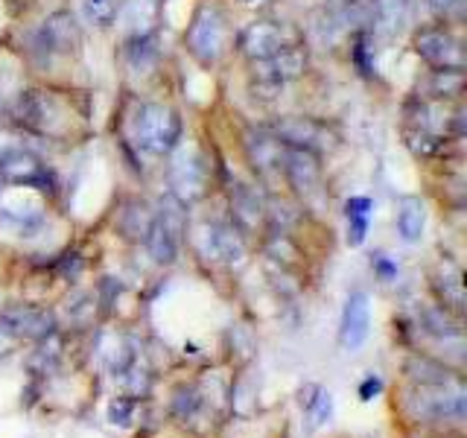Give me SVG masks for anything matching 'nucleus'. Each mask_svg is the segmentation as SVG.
Returning <instances> with one entry per match:
<instances>
[{"instance_id":"12","label":"nucleus","mask_w":467,"mask_h":438,"mask_svg":"<svg viewBox=\"0 0 467 438\" xmlns=\"http://www.w3.org/2000/svg\"><path fill=\"white\" fill-rule=\"evenodd\" d=\"M56 328L50 313L38 310V307H9L0 313V330L9 336H26V339H44Z\"/></svg>"},{"instance_id":"9","label":"nucleus","mask_w":467,"mask_h":438,"mask_svg":"<svg viewBox=\"0 0 467 438\" xmlns=\"http://www.w3.org/2000/svg\"><path fill=\"white\" fill-rule=\"evenodd\" d=\"M284 152L286 146L272 135L269 129H252L245 135V155L252 170L260 175L263 182H272L284 172Z\"/></svg>"},{"instance_id":"7","label":"nucleus","mask_w":467,"mask_h":438,"mask_svg":"<svg viewBox=\"0 0 467 438\" xmlns=\"http://www.w3.org/2000/svg\"><path fill=\"white\" fill-rule=\"evenodd\" d=\"M286 44H296V41H292L289 29L277 21H252L237 38V47L248 62H263V58L284 50Z\"/></svg>"},{"instance_id":"29","label":"nucleus","mask_w":467,"mask_h":438,"mask_svg":"<svg viewBox=\"0 0 467 438\" xmlns=\"http://www.w3.org/2000/svg\"><path fill=\"white\" fill-rule=\"evenodd\" d=\"M371 263H374V269L379 272V277H383V281H391V277L398 275V266H394V263L386 255H374Z\"/></svg>"},{"instance_id":"13","label":"nucleus","mask_w":467,"mask_h":438,"mask_svg":"<svg viewBox=\"0 0 467 438\" xmlns=\"http://www.w3.org/2000/svg\"><path fill=\"white\" fill-rule=\"evenodd\" d=\"M199 240H202L204 257H216V260H225V263H240L245 257V243L234 225L211 223V225H204Z\"/></svg>"},{"instance_id":"17","label":"nucleus","mask_w":467,"mask_h":438,"mask_svg":"<svg viewBox=\"0 0 467 438\" xmlns=\"http://www.w3.org/2000/svg\"><path fill=\"white\" fill-rule=\"evenodd\" d=\"M420 88L430 99H459L464 94V68H435Z\"/></svg>"},{"instance_id":"25","label":"nucleus","mask_w":467,"mask_h":438,"mask_svg":"<svg viewBox=\"0 0 467 438\" xmlns=\"http://www.w3.org/2000/svg\"><path fill=\"white\" fill-rule=\"evenodd\" d=\"M199 406H202V398H199L196 389H179V398H175V415L193 418Z\"/></svg>"},{"instance_id":"10","label":"nucleus","mask_w":467,"mask_h":438,"mask_svg":"<svg viewBox=\"0 0 467 438\" xmlns=\"http://www.w3.org/2000/svg\"><path fill=\"white\" fill-rule=\"evenodd\" d=\"M170 184H172V196L182 204H190L204 196V184H208V167L199 152H182L175 158L172 172H170Z\"/></svg>"},{"instance_id":"20","label":"nucleus","mask_w":467,"mask_h":438,"mask_svg":"<svg viewBox=\"0 0 467 438\" xmlns=\"http://www.w3.org/2000/svg\"><path fill=\"white\" fill-rule=\"evenodd\" d=\"M152 216L155 214L146 208L143 202H129L123 216H120V231L129 240H143L146 231H150V225H152Z\"/></svg>"},{"instance_id":"22","label":"nucleus","mask_w":467,"mask_h":438,"mask_svg":"<svg viewBox=\"0 0 467 438\" xmlns=\"http://www.w3.org/2000/svg\"><path fill=\"white\" fill-rule=\"evenodd\" d=\"M406 143L412 146L418 155H441L447 141L441 135H430V131H420V129H406Z\"/></svg>"},{"instance_id":"26","label":"nucleus","mask_w":467,"mask_h":438,"mask_svg":"<svg viewBox=\"0 0 467 438\" xmlns=\"http://www.w3.org/2000/svg\"><path fill=\"white\" fill-rule=\"evenodd\" d=\"M306 412L313 415V427H318V423H325L327 418H330V412H333V403H330V394L321 389L318 391V398L313 401V406L306 409Z\"/></svg>"},{"instance_id":"11","label":"nucleus","mask_w":467,"mask_h":438,"mask_svg":"<svg viewBox=\"0 0 467 438\" xmlns=\"http://www.w3.org/2000/svg\"><path fill=\"white\" fill-rule=\"evenodd\" d=\"M368 330H371V301H368V292L357 289V292H350L345 313H342V330H339L342 348L357 350L368 339Z\"/></svg>"},{"instance_id":"16","label":"nucleus","mask_w":467,"mask_h":438,"mask_svg":"<svg viewBox=\"0 0 467 438\" xmlns=\"http://www.w3.org/2000/svg\"><path fill=\"white\" fill-rule=\"evenodd\" d=\"M231 211H234V223L243 231H252L266 216V204H263V199L248 184H237L231 190Z\"/></svg>"},{"instance_id":"27","label":"nucleus","mask_w":467,"mask_h":438,"mask_svg":"<svg viewBox=\"0 0 467 438\" xmlns=\"http://www.w3.org/2000/svg\"><path fill=\"white\" fill-rule=\"evenodd\" d=\"M430 6L441 15V18H462L467 0H430Z\"/></svg>"},{"instance_id":"33","label":"nucleus","mask_w":467,"mask_h":438,"mask_svg":"<svg viewBox=\"0 0 467 438\" xmlns=\"http://www.w3.org/2000/svg\"><path fill=\"white\" fill-rule=\"evenodd\" d=\"M243 4H252V0H243Z\"/></svg>"},{"instance_id":"1","label":"nucleus","mask_w":467,"mask_h":438,"mask_svg":"<svg viewBox=\"0 0 467 438\" xmlns=\"http://www.w3.org/2000/svg\"><path fill=\"white\" fill-rule=\"evenodd\" d=\"M131 129H135V143L150 155H170L182 143V117L161 102H143Z\"/></svg>"},{"instance_id":"32","label":"nucleus","mask_w":467,"mask_h":438,"mask_svg":"<svg viewBox=\"0 0 467 438\" xmlns=\"http://www.w3.org/2000/svg\"><path fill=\"white\" fill-rule=\"evenodd\" d=\"M12 342H15V336H9L6 330H0V357H6L9 350H12Z\"/></svg>"},{"instance_id":"8","label":"nucleus","mask_w":467,"mask_h":438,"mask_svg":"<svg viewBox=\"0 0 467 438\" xmlns=\"http://www.w3.org/2000/svg\"><path fill=\"white\" fill-rule=\"evenodd\" d=\"M284 175L289 187L310 204L321 199V164L316 152L298 150V146H286L284 152Z\"/></svg>"},{"instance_id":"19","label":"nucleus","mask_w":467,"mask_h":438,"mask_svg":"<svg viewBox=\"0 0 467 438\" xmlns=\"http://www.w3.org/2000/svg\"><path fill=\"white\" fill-rule=\"evenodd\" d=\"M345 216H348V243L350 245H362L365 234H368V219H371V199L354 196L345 204Z\"/></svg>"},{"instance_id":"4","label":"nucleus","mask_w":467,"mask_h":438,"mask_svg":"<svg viewBox=\"0 0 467 438\" xmlns=\"http://www.w3.org/2000/svg\"><path fill=\"white\" fill-rule=\"evenodd\" d=\"M269 131L277 135L284 146H298V150L316 155L336 146V131L316 117H281Z\"/></svg>"},{"instance_id":"18","label":"nucleus","mask_w":467,"mask_h":438,"mask_svg":"<svg viewBox=\"0 0 467 438\" xmlns=\"http://www.w3.org/2000/svg\"><path fill=\"white\" fill-rule=\"evenodd\" d=\"M423 223H427V211L418 196H403L398 202V234L403 243H418L423 237Z\"/></svg>"},{"instance_id":"3","label":"nucleus","mask_w":467,"mask_h":438,"mask_svg":"<svg viewBox=\"0 0 467 438\" xmlns=\"http://www.w3.org/2000/svg\"><path fill=\"white\" fill-rule=\"evenodd\" d=\"M225 38H228V26H225V15L213 9V6H202L193 21L187 26V50L193 53L196 62L202 65H216L219 56L225 50Z\"/></svg>"},{"instance_id":"2","label":"nucleus","mask_w":467,"mask_h":438,"mask_svg":"<svg viewBox=\"0 0 467 438\" xmlns=\"http://www.w3.org/2000/svg\"><path fill=\"white\" fill-rule=\"evenodd\" d=\"M306 73V50L301 44H286L284 50L252 62V94L257 99H275L284 91V85L301 79Z\"/></svg>"},{"instance_id":"6","label":"nucleus","mask_w":467,"mask_h":438,"mask_svg":"<svg viewBox=\"0 0 467 438\" xmlns=\"http://www.w3.org/2000/svg\"><path fill=\"white\" fill-rule=\"evenodd\" d=\"M415 53L432 68H464L462 41L444 26H423L415 33Z\"/></svg>"},{"instance_id":"28","label":"nucleus","mask_w":467,"mask_h":438,"mask_svg":"<svg viewBox=\"0 0 467 438\" xmlns=\"http://www.w3.org/2000/svg\"><path fill=\"white\" fill-rule=\"evenodd\" d=\"M129 56H131V65H135V68H143V58H146V56H150V58L155 56L152 38H138V41H131Z\"/></svg>"},{"instance_id":"31","label":"nucleus","mask_w":467,"mask_h":438,"mask_svg":"<svg viewBox=\"0 0 467 438\" xmlns=\"http://www.w3.org/2000/svg\"><path fill=\"white\" fill-rule=\"evenodd\" d=\"M129 412H131V403L126 401V398H117L114 403H111V418H114V423L120 421V423H129Z\"/></svg>"},{"instance_id":"15","label":"nucleus","mask_w":467,"mask_h":438,"mask_svg":"<svg viewBox=\"0 0 467 438\" xmlns=\"http://www.w3.org/2000/svg\"><path fill=\"white\" fill-rule=\"evenodd\" d=\"M438 298H441L444 310L462 313L464 310V281H462V269L452 260H441L438 263L435 281H432Z\"/></svg>"},{"instance_id":"30","label":"nucleus","mask_w":467,"mask_h":438,"mask_svg":"<svg viewBox=\"0 0 467 438\" xmlns=\"http://www.w3.org/2000/svg\"><path fill=\"white\" fill-rule=\"evenodd\" d=\"M379 391H383V380H379V377H368L362 383V389H359V398L362 401H371V398H377Z\"/></svg>"},{"instance_id":"23","label":"nucleus","mask_w":467,"mask_h":438,"mask_svg":"<svg viewBox=\"0 0 467 438\" xmlns=\"http://www.w3.org/2000/svg\"><path fill=\"white\" fill-rule=\"evenodd\" d=\"M85 6V18L97 24V26H111L117 18V9H120V0H82Z\"/></svg>"},{"instance_id":"21","label":"nucleus","mask_w":467,"mask_h":438,"mask_svg":"<svg viewBox=\"0 0 467 438\" xmlns=\"http://www.w3.org/2000/svg\"><path fill=\"white\" fill-rule=\"evenodd\" d=\"M409 374H412V380H418L420 386H438V383H450V380H456V374H450L438 362L418 360V357L409 362Z\"/></svg>"},{"instance_id":"24","label":"nucleus","mask_w":467,"mask_h":438,"mask_svg":"<svg viewBox=\"0 0 467 438\" xmlns=\"http://www.w3.org/2000/svg\"><path fill=\"white\" fill-rule=\"evenodd\" d=\"M423 325H427L430 333L444 336V339H450V336H459V333H462V328L450 318V313L444 310V307H430V310L423 313Z\"/></svg>"},{"instance_id":"14","label":"nucleus","mask_w":467,"mask_h":438,"mask_svg":"<svg viewBox=\"0 0 467 438\" xmlns=\"http://www.w3.org/2000/svg\"><path fill=\"white\" fill-rule=\"evenodd\" d=\"M41 47L50 53H73L79 47V24L73 21L70 12H53L47 21L41 24Z\"/></svg>"},{"instance_id":"5","label":"nucleus","mask_w":467,"mask_h":438,"mask_svg":"<svg viewBox=\"0 0 467 438\" xmlns=\"http://www.w3.org/2000/svg\"><path fill=\"white\" fill-rule=\"evenodd\" d=\"M412 409L420 421H444V418H464V389L462 380H450V383L438 386H420L418 398H412Z\"/></svg>"}]
</instances>
